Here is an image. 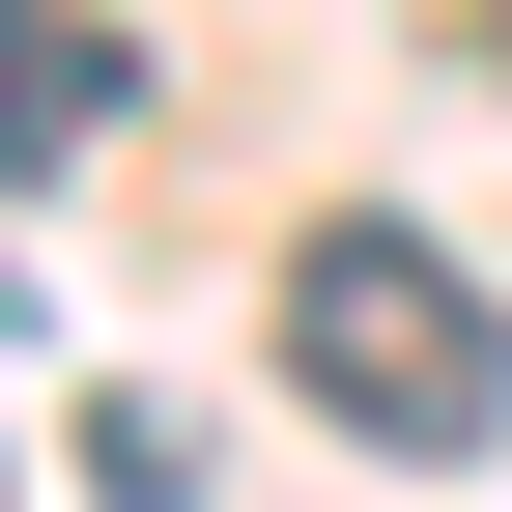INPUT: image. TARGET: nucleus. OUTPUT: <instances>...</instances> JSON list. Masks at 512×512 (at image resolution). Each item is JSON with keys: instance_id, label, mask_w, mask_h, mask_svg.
<instances>
[{"instance_id": "1", "label": "nucleus", "mask_w": 512, "mask_h": 512, "mask_svg": "<svg viewBox=\"0 0 512 512\" xmlns=\"http://www.w3.org/2000/svg\"><path fill=\"white\" fill-rule=\"evenodd\" d=\"M285 399L370 427L399 484L512 456V313H484V256H427L399 200H313V228H285Z\"/></svg>"}, {"instance_id": "2", "label": "nucleus", "mask_w": 512, "mask_h": 512, "mask_svg": "<svg viewBox=\"0 0 512 512\" xmlns=\"http://www.w3.org/2000/svg\"><path fill=\"white\" fill-rule=\"evenodd\" d=\"M114 114H143V57H114L86 0H0V171H86Z\"/></svg>"}, {"instance_id": "3", "label": "nucleus", "mask_w": 512, "mask_h": 512, "mask_svg": "<svg viewBox=\"0 0 512 512\" xmlns=\"http://www.w3.org/2000/svg\"><path fill=\"white\" fill-rule=\"evenodd\" d=\"M86 512H200V399H86Z\"/></svg>"}, {"instance_id": "4", "label": "nucleus", "mask_w": 512, "mask_h": 512, "mask_svg": "<svg viewBox=\"0 0 512 512\" xmlns=\"http://www.w3.org/2000/svg\"><path fill=\"white\" fill-rule=\"evenodd\" d=\"M0 512H29V484H0Z\"/></svg>"}]
</instances>
